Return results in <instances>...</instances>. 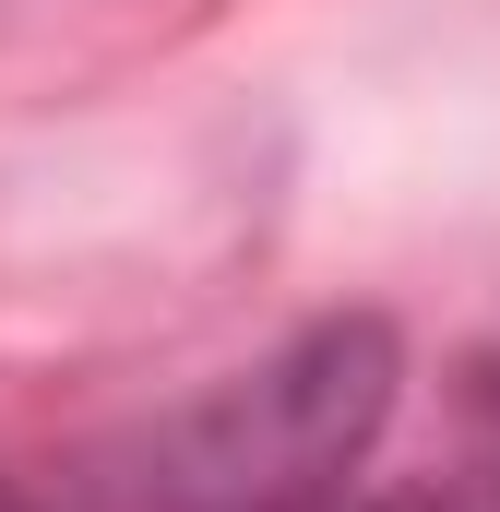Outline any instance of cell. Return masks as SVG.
Returning <instances> with one entry per match:
<instances>
[{
  "label": "cell",
  "instance_id": "cell-1",
  "mask_svg": "<svg viewBox=\"0 0 500 512\" xmlns=\"http://www.w3.org/2000/svg\"><path fill=\"white\" fill-rule=\"evenodd\" d=\"M393 393H405L393 322L370 310L310 322L274 358L191 393L179 417H155L120 465V512H310L358 489L370 441L393 429Z\"/></svg>",
  "mask_w": 500,
  "mask_h": 512
},
{
  "label": "cell",
  "instance_id": "cell-3",
  "mask_svg": "<svg viewBox=\"0 0 500 512\" xmlns=\"http://www.w3.org/2000/svg\"><path fill=\"white\" fill-rule=\"evenodd\" d=\"M477 405H489V441H500V358L477 370Z\"/></svg>",
  "mask_w": 500,
  "mask_h": 512
},
{
  "label": "cell",
  "instance_id": "cell-4",
  "mask_svg": "<svg viewBox=\"0 0 500 512\" xmlns=\"http://www.w3.org/2000/svg\"><path fill=\"white\" fill-rule=\"evenodd\" d=\"M0 512H36V501H24V489H0Z\"/></svg>",
  "mask_w": 500,
  "mask_h": 512
},
{
  "label": "cell",
  "instance_id": "cell-2",
  "mask_svg": "<svg viewBox=\"0 0 500 512\" xmlns=\"http://www.w3.org/2000/svg\"><path fill=\"white\" fill-rule=\"evenodd\" d=\"M310 512H500V441H489V453H465V465H441V477L334 489V501H310Z\"/></svg>",
  "mask_w": 500,
  "mask_h": 512
}]
</instances>
